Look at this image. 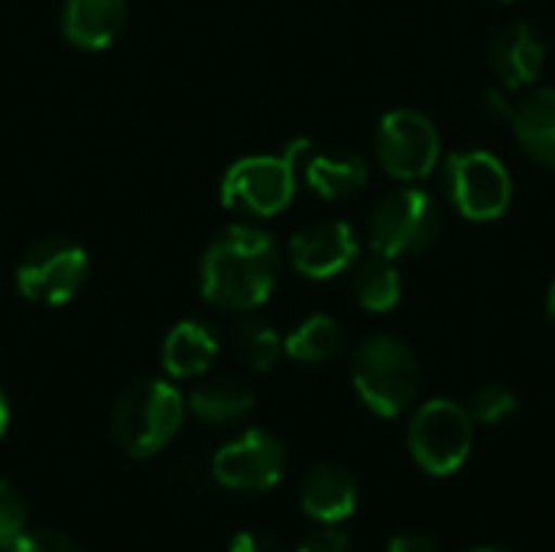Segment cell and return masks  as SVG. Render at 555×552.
<instances>
[{"instance_id":"cell-1","label":"cell","mask_w":555,"mask_h":552,"mask_svg":"<svg viewBox=\"0 0 555 552\" xmlns=\"http://www.w3.org/2000/svg\"><path fill=\"white\" fill-rule=\"evenodd\" d=\"M280 280V247L254 224H231L202 254L198 290L202 299L224 312L260 309Z\"/></svg>"},{"instance_id":"cell-2","label":"cell","mask_w":555,"mask_h":552,"mask_svg":"<svg viewBox=\"0 0 555 552\" xmlns=\"http://www.w3.org/2000/svg\"><path fill=\"white\" fill-rule=\"evenodd\" d=\"M185 420V400L169 381H133L111 410V436L130 459H153L163 452Z\"/></svg>"},{"instance_id":"cell-3","label":"cell","mask_w":555,"mask_h":552,"mask_svg":"<svg viewBox=\"0 0 555 552\" xmlns=\"http://www.w3.org/2000/svg\"><path fill=\"white\" fill-rule=\"evenodd\" d=\"M351 381L364 407L384 420L400 416L420 394V361L413 348L397 335H371L354 348Z\"/></svg>"},{"instance_id":"cell-4","label":"cell","mask_w":555,"mask_h":552,"mask_svg":"<svg viewBox=\"0 0 555 552\" xmlns=\"http://www.w3.org/2000/svg\"><path fill=\"white\" fill-rule=\"evenodd\" d=\"M309 150L312 140H293L280 156L263 153V156L237 159L234 166H228L221 179V205L234 211H247L254 218L280 215L296 195L299 166Z\"/></svg>"},{"instance_id":"cell-5","label":"cell","mask_w":555,"mask_h":552,"mask_svg":"<svg viewBox=\"0 0 555 552\" xmlns=\"http://www.w3.org/2000/svg\"><path fill=\"white\" fill-rule=\"evenodd\" d=\"M442 234V208L420 185L390 189L371 215V247L380 257L400 260L423 254Z\"/></svg>"},{"instance_id":"cell-6","label":"cell","mask_w":555,"mask_h":552,"mask_svg":"<svg viewBox=\"0 0 555 552\" xmlns=\"http://www.w3.org/2000/svg\"><path fill=\"white\" fill-rule=\"evenodd\" d=\"M406 446L413 462L436 478L455 475L475 446V420L468 407L455 400H429L423 403L406 429Z\"/></svg>"},{"instance_id":"cell-7","label":"cell","mask_w":555,"mask_h":552,"mask_svg":"<svg viewBox=\"0 0 555 552\" xmlns=\"http://www.w3.org/2000/svg\"><path fill=\"white\" fill-rule=\"evenodd\" d=\"M88 280V251L68 238L36 241L16 264V290L36 306L72 303Z\"/></svg>"},{"instance_id":"cell-8","label":"cell","mask_w":555,"mask_h":552,"mask_svg":"<svg viewBox=\"0 0 555 552\" xmlns=\"http://www.w3.org/2000/svg\"><path fill=\"white\" fill-rule=\"evenodd\" d=\"M446 189L468 221H498L514 198L507 166L488 150H462L446 159Z\"/></svg>"},{"instance_id":"cell-9","label":"cell","mask_w":555,"mask_h":552,"mask_svg":"<svg viewBox=\"0 0 555 552\" xmlns=\"http://www.w3.org/2000/svg\"><path fill=\"white\" fill-rule=\"evenodd\" d=\"M374 146L387 176L400 182H423L442 159V137L436 124L413 107L387 111L377 124Z\"/></svg>"},{"instance_id":"cell-10","label":"cell","mask_w":555,"mask_h":552,"mask_svg":"<svg viewBox=\"0 0 555 552\" xmlns=\"http://www.w3.org/2000/svg\"><path fill=\"white\" fill-rule=\"evenodd\" d=\"M289 455L286 446L267 429H247L237 439L224 442L211 455V478L224 491L263 495L273 491L286 475Z\"/></svg>"},{"instance_id":"cell-11","label":"cell","mask_w":555,"mask_h":552,"mask_svg":"<svg viewBox=\"0 0 555 552\" xmlns=\"http://www.w3.org/2000/svg\"><path fill=\"white\" fill-rule=\"evenodd\" d=\"M358 260V234L348 221L328 218L302 228L289 241V264L309 280H332Z\"/></svg>"},{"instance_id":"cell-12","label":"cell","mask_w":555,"mask_h":552,"mask_svg":"<svg viewBox=\"0 0 555 552\" xmlns=\"http://www.w3.org/2000/svg\"><path fill=\"white\" fill-rule=\"evenodd\" d=\"M488 65L498 75L501 88H530L546 65V46L530 23H511L491 36Z\"/></svg>"},{"instance_id":"cell-13","label":"cell","mask_w":555,"mask_h":552,"mask_svg":"<svg viewBox=\"0 0 555 552\" xmlns=\"http://www.w3.org/2000/svg\"><path fill=\"white\" fill-rule=\"evenodd\" d=\"M62 36L85 52H101L114 46L127 26L124 0H65L59 13Z\"/></svg>"},{"instance_id":"cell-14","label":"cell","mask_w":555,"mask_h":552,"mask_svg":"<svg viewBox=\"0 0 555 552\" xmlns=\"http://www.w3.org/2000/svg\"><path fill=\"white\" fill-rule=\"evenodd\" d=\"M299 504H302L306 517H312L319 524H341L358 508V482L345 465L319 462L302 478Z\"/></svg>"},{"instance_id":"cell-15","label":"cell","mask_w":555,"mask_h":552,"mask_svg":"<svg viewBox=\"0 0 555 552\" xmlns=\"http://www.w3.org/2000/svg\"><path fill=\"white\" fill-rule=\"evenodd\" d=\"M306 185L325 202H345L367 185V163L354 150H309L299 166Z\"/></svg>"},{"instance_id":"cell-16","label":"cell","mask_w":555,"mask_h":552,"mask_svg":"<svg viewBox=\"0 0 555 552\" xmlns=\"http://www.w3.org/2000/svg\"><path fill=\"white\" fill-rule=\"evenodd\" d=\"M511 127L527 156L555 169V88H530L514 104Z\"/></svg>"},{"instance_id":"cell-17","label":"cell","mask_w":555,"mask_h":552,"mask_svg":"<svg viewBox=\"0 0 555 552\" xmlns=\"http://www.w3.org/2000/svg\"><path fill=\"white\" fill-rule=\"evenodd\" d=\"M218 338L208 325L202 322H179L169 329L166 342H163V368L169 377L176 381H189V377H202L215 358H218Z\"/></svg>"},{"instance_id":"cell-18","label":"cell","mask_w":555,"mask_h":552,"mask_svg":"<svg viewBox=\"0 0 555 552\" xmlns=\"http://www.w3.org/2000/svg\"><path fill=\"white\" fill-rule=\"evenodd\" d=\"M254 390L244 384V381H231V377H218V381H208L202 387L192 390L189 397V410L211 423V426H231V423H241L244 416L254 413Z\"/></svg>"},{"instance_id":"cell-19","label":"cell","mask_w":555,"mask_h":552,"mask_svg":"<svg viewBox=\"0 0 555 552\" xmlns=\"http://www.w3.org/2000/svg\"><path fill=\"white\" fill-rule=\"evenodd\" d=\"M345 348V329L338 319L315 312L309 319H302L286 338H283V351L299 361V364H325L332 358H338Z\"/></svg>"},{"instance_id":"cell-20","label":"cell","mask_w":555,"mask_h":552,"mask_svg":"<svg viewBox=\"0 0 555 552\" xmlns=\"http://www.w3.org/2000/svg\"><path fill=\"white\" fill-rule=\"evenodd\" d=\"M351 290H354V299L361 309L390 312V309H397V303L403 296V280H400V270L393 267L390 257L374 254L364 264H358Z\"/></svg>"},{"instance_id":"cell-21","label":"cell","mask_w":555,"mask_h":552,"mask_svg":"<svg viewBox=\"0 0 555 552\" xmlns=\"http://www.w3.org/2000/svg\"><path fill=\"white\" fill-rule=\"evenodd\" d=\"M231 348L250 371H270L283 355V338L267 319L244 312L231 329Z\"/></svg>"},{"instance_id":"cell-22","label":"cell","mask_w":555,"mask_h":552,"mask_svg":"<svg viewBox=\"0 0 555 552\" xmlns=\"http://www.w3.org/2000/svg\"><path fill=\"white\" fill-rule=\"evenodd\" d=\"M517 407H520L517 394L504 384H485L468 400V413H472L475 426H501L504 420H511L517 413Z\"/></svg>"},{"instance_id":"cell-23","label":"cell","mask_w":555,"mask_h":552,"mask_svg":"<svg viewBox=\"0 0 555 552\" xmlns=\"http://www.w3.org/2000/svg\"><path fill=\"white\" fill-rule=\"evenodd\" d=\"M26 521H29L26 498L13 482L0 478V550L13 547L26 534Z\"/></svg>"},{"instance_id":"cell-24","label":"cell","mask_w":555,"mask_h":552,"mask_svg":"<svg viewBox=\"0 0 555 552\" xmlns=\"http://www.w3.org/2000/svg\"><path fill=\"white\" fill-rule=\"evenodd\" d=\"M3 552H85L75 540H68L65 534L55 530H26L13 547Z\"/></svg>"},{"instance_id":"cell-25","label":"cell","mask_w":555,"mask_h":552,"mask_svg":"<svg viewBox=\"0 0 555 552\" xmlns=\"http://www.w3.org/2000/svg\"><path fill=\"white\" fill-rule=\"evenodd\" d=\"M296 552H351V537L338 524H322L299 543Z\"/></svg>"},{"instance_id":"cell-26","label":"cell","mask_w":555,"mask_h":552,"mask_svg":"<svg viewBox=\"0 0 555 552\" xmlns=\"http://www.w3.org/2000/svg\"><path fill=\"white\" fill-rule=\"evenodd\" d=\"M228 552H289V550H286L280 540L267 537V534H257V530H241V534L231 540Z\"/></svg>"},{"instance_id":"cell-27","label":"cell","mask_w":555,"mask_h":552,"mask_svg":"<svg viewBox=\"0 0 555 552\" xmlns=\"http://www.w3.org/2000/svg\"><path fill=\"white\" fill-rule=\"evenodd\" d=\"M387 552H446V550H442V543H439V540H433L429 534H416V530H410V534H397V537L390 540Z\"/></svg>"},{"instance_id":"cell-28","label":"cell","mask_w":555,"mask_h":552,"mask_svg":"<svg viewBox=\"0 0 555 552\" xmlns=\"http://www.w3.org/2000/svg\"><path fill=\"white\" fill-rule=\"evenodd\" d=\"M504 91H507V88H488V91L481 94V111H485V114H491V117L511 120L514 104H507V94H504Z\"/></svg>"},{"instance_id":"cell-29","label":"cell","mask_w":555,"mask_h":552,"mask_svg":"<svg viewBox=\"0 0 555 552\" xmlns=\"http://www.w3.org/2000/svg\"><path fill=\"white\" fill-rule=\"evenodd\" d=\"M7 426H10V403H7V394H3V387H0V439H3V433H7Z\"/></svg>"},{"instance_id":"cell-30","label":"cell","mask_w":555,"mask_h":552,"mask_svg":"<svg viewBox=\"0 0 555 552\" xmlns=\"http://www.w3.org/2000/svg\"><path fill=\"white\" fill-rule=\"evenodd\" d=\"M546 309H550V319L555 322V280L553 286H550V296H546Z\"/></svg>"},{"instance_id":"cell-31","label":"cell","mask_w":555,"mask_h":552,"mask_svg":"<svg viewBox=\"0 0 555 552\" xmlns=\"http://www.w3.org/2000/svg\"><path fill=\"white\" fill-rule=\"evenodd\" d=\"M472 552H514V550H507V547H478V550H472Z\"/></svg>"},{"instance_id":"cell-32","label":"cell","mask_w":555,"mask_h":552,"mask_svg":"<svg viewBox=\"0 0 555 552\" xmlns=\"http://www.w3.org/2000/svg\"><path fill=\"white\" fill-rule=\"evenodd\" d=\"M507 3H511V0H507Z\"/></svg>"}]
</instances>
